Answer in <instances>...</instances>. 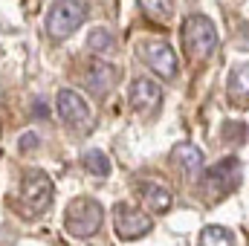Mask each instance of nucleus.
Wrapping results in <instances>:
<instances>
[{
	"label": "nucleus",
	"mask_w": 249,
	"mask_h": 246,
	"mask_svg": "<svg viewBox=\"0 0 249 246\" xmlns=\"http://www.w3.org/2000/svg\"><path fill=\"white\" fill-rule=\"evenodd\" d=\"M55 200V183L47 171L29 168L18 185V206L23 217H41Z\"/></svg>",
	"instance_id": "f257e3e1"
},
{
	"label": "nucleus",
	"mask_w": 249,
	"mask_h": 246,
	"mask_svg": "<svg viewBox=\"0 0 249 246\" xmlns=\"http://www.w3.org/2000/svg\"><path fill=\"white\" fill-rule=\"evenodd\" d=\"M168 159H171V165H174L183 177H188V180H200L203 171H206L203 151H200L194 142H177V145L171 148Z\"/></svg>",
	"instance_id": "9b49d317"
},
{
	"label": "nucleus",
	"mask_w": 249,
	"mask_h": 246,
	"mask_svg": "<svg viewBox=\"0 0 249 246\" xmlns=\"http://www.w3.org/2000/svg\"><path fill=\"white\" fill-rule=\"evenodd\" d=\"M84 20H87V3L84 0H55L47 12V20H44L47 38L61 44L81 29Z\"/></svg>",
	"instance_id": "39448f33"
},
{
	"label": "nucleus",
	"mask_w": 249,
	"mask_h": 246,
	"mask_svg": "<svg viewBox=\"0 0 249 246\" xmlns=\"http://www.w3.org/2000/svg\"><path fill=\"white\" fill-rule=\"evenodd\" d=\"M136 194H139L142 206L151 209L154 214H165V211H171V206H174L171 188L162 185V183H157V180H139V183H136Z\"/></svg>",
	"instance_id": "f8f14e48"
},
{
	"label": "nucleus",
	"mask_w": 249,
	"mask_h": 246,
	"mask_svg": "<svg viewBox=\"0 0 249 246\" xmlns=\"http://www.w3.org/2000/svg\"><path fill=\"white\" fill-rule=\"evenodd\" d=\"M119 67H113V64L107 61H93L87 67V72H84V87L96 96V99H107L113 90H116V84H119Z\"/></svg>",
	"instance_id": "9d476101"
},
{
	"label": "nucleus",
	"mask_w": 249,
	"mask_h": 246,
	"mask_svg": "<svg viewBox=\"0 0 249 246\" xmlns=\"http://www.w3.org/2000/svg\"><path fill=\"white\" fill-rule=\"evenodd\" d=\"M241 174H244V168H241V159H238V157H226V159L214 162V165L206 168L203 177L197 180V183H200V197H203L209 206L226 200L229 194L238 191Z\"/></svg>",
	"instance_id": "f03ea898"
},
{
	"label": "nucleus",
	"mask_w": 249,
	"mask_h": 246,
	"mask_svg": "<svg viewBox=\"0 0 249 246\" xmlns=\"http://www.w3.org/2000/svg\"><path fill=\"white\" fill-rule=\"evenodd\" d=\"M81 168L90 174V177H107L110 171H113V165H110V159H107V154L105 151H99V148H90V151H84L81 154Z\"/></svg>",
	"instance_id": "4468645a"
},
{
	"label": "nucleus",
	"mask_w": 249,
	"mask_h": 246,
	"mask_svg": "<svg viewBox=\"0 0 249 246\" xmlns=\"http://www.w3.org/2000/svg\"><path fill=\"white\" fill-rule=\"evenodd\" d=\"M55 107H58V116L61 122L72 130V133H90L93 130V110L90 105L84 102V96L78 90H70V87H61L58 96H55Z\"/></svg>",
	"instance_id": "0eeeda50"
},
{
	"label": "nucleus",
	"mask_w": 249,
	"mask_h": 246,
	"mask_svg": "<svg viewBox=\"0 0 249 246\" xmlns=\"http://www.w3.org/2000/svg\"><path fill=\"white\" fill-rule=\"evenodd\" d=\"M136 55L142 58V64H145L148 70H154V72H157L160 78H165V81H174L177 72H180L177 53H174V47H171L165 38H145V41H139Z\"/></svg>",
	"instance_id": "423d86ee"
},
{
	"label": "nucleus",
	"mask_w": 249,
	"mask_h": 246,
	"mask_svg": "<svg viewBox=\"0 0 249 246\" xmlns=\"http://www.w3.org/2000/svg\"><path fill=\"white\" fill-rule=\"evenodd\" d=\"M105 226V206L93 197H75L70 200L67 211H64V229L70 238L75 241H87L93 235H99V229Z\"/></svg>",
	"instance_id": "20e7f679"
},
{
	"label": "nucleus",
	"mask_w": 249,
	"mask_h": 246,
	"mask_svg": "<svg viewBox=\"0 0 249 246\" xmlns=\"http://www.w3.org/2000/svg\"><path fill=\"white\" fill-rule=\"evenodd\" d=\"M127 105L136 116L154 119L162 107V84L148 78V75H136L127 87Z\"/></svg>",
	"instance_id": "6e6552de"
},
{
	"label": "nucleus",
	"mask_w": 249,
	"mask_h": 246,
	"mask_svg": "<svg viewBox=\"0 0 249 246\" xmlns=\"http://www.w3.org/2000/svg\"><path fill=\"white\" fill-rule=\"evenodd\" d=\"M226 99L235 107H249V61L232 64L226 78Z\"/></svg>",
	"instance_id": "ddd939ff"
},
{
	"label": "nucleus",
	"mask_w": 249,
	"mask_h": 246,
	"mask_svg": "<svg viewBox=\"0 0 249 246\" xmlns=\"http://www.w3.org/2000/svg\"><path fill=\"white\" fill-rule=\"evenodd\" d=\"M41 145V136H38V130H26V133H20V142H18V148L26 154V151H35Z\"/></svg>",
	"instance_id": "a211bd4d"
},
{
	"label": "nucleus",
	"mask_w": 249,
	"mask_h": 246,
	"mask_svg": "<svg viewBox=\"0 0 249 246\" xmlns=\"http://www.w3.org/2000/svg\"><path fill=\"white\" fill-rule=\"evenodd\" d=\"M32 110H35V116H38V119H47V107H44V102H41V99H35Z\"/></svg>",
	"instance_id": "aec40b11"
},
{
	"label": "nucleus",
	"mask_w": 249,
	"mask_h": 246,
	"mask_svg": "<svg viewBox=\"0 0 249 246\" xmlns=\"http://www.w3.org/2000/svg\"><path fill=\"white\" fill-rule=\"evenodd\" d=\"M139 9L154 23H168L174 18V0H139Z\"/></svg>",
	"instance_id": "2eb2a0df"
},
{
	"label": "nucleus",
	"mask_w": 249,
	"mask_h": 246,
	"mask_svg": "<svg viewBox=\"0 0 249 246\" xmlns=\"http://www.w3.org/2000/svg\"><path fill=\"white\" fill-rule=\"evenodd\" d=\"M235 41H238V47H241V50H249V26H244V29L235 35Z\"/></svg>",
	"instance_id": "6ab92c4d"
},
{
	"label": "nucleus",
	"mask_w": 249,
	"mask_h": 246,
	"mask_svg": "<svg viewBox=\"0 0 249 246\" xmlns=\"http://www.w3.org/2000/svg\"><path fill=\"white\" fill-rule=\"evenodd\" d=\"M87 50H90L96 58H102V55H110V53L116 50V38H113V32H107L105 26L93 29V32H90V38H87Z\"/></svg>",
	"instance_id": "f3484780"
},
{
	"label": "nucleus",
	"mask_w": 249,
	"mask_h": 246,
	"mask_svg": "<svg viewBox=\"0 0 249 246\" xmlns=\"http://www.w3.org/2000/svg\"><path fill=\"white\" fill-rule=\"evenodd\" d=\"M197 246H238V241L226 226L212 223V226H203V232L197 238Z\"/></svg>",
	"instance_id": "dca6fc26"
},
{
	"label": "nucleus",
	"mask_w": 249,
	"mask_h": 246,
	"mask_svg": "<svg viewBox=\"0 0 249 246\" xmlns=\"http://www.w3.org/2000/svg\"><path fill=\"white\" fill-rule=\"evenodd\" d=\"M113 232H116L119 241H127V244L139 241V238H145V235L154 232V217L148 211H142V209H133L127 203H119L113 209Z\"/></svg>",
	"instance_id": "1a4fd4ad"
},
{
	"label": "nucleus",
	"mask_w": 249,
	"mask_h": 246,
	"mask_svg": "<svg viewBox=\"0 0 249 246\" xmlns=\"http://www.w3.org/2000/svg\"><path fill=\"white\" fill-rule=\"evenodd\" d=\"M180 38H183L186 55L191 61H209V58L217 53V47H220L217 26H214L212 18H206V15H188L186 20H183Z\"/></svg>",
	"instance_id": "7ed1b4c3"
}]
</instances>
